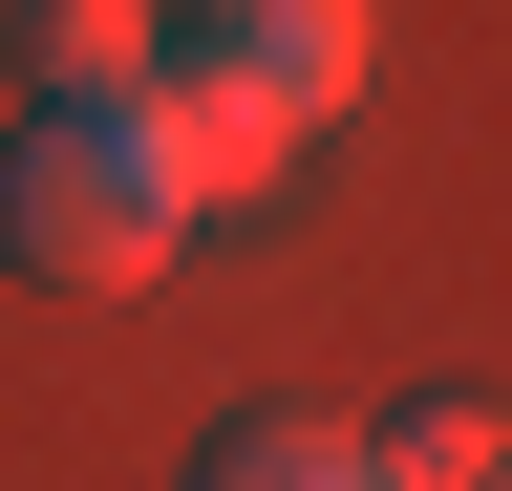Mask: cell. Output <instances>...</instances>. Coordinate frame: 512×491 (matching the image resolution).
Returning a JSON list of instances; mask_svg holds the SVG:
<instances>
[{"instance_id":"2","label":"cell","mask_w":512,"mask_h":491,"mask_svg":"<svg viewBox=\"0 0 512 491\" xmlns=\"http://www.w3.org/2000/svg\"><path fill=\"white\" fill-rule=\"evenodd\" d=\"M150 65H214V86L278 107V129H320V107H363L384 22L363 0H150Z\"/></svg>"},{"instance_id":"5","label":"cell","mask_w":512,"mask_h":491,"mask_svg":"<svg viewBox=\"0 0 512 491\" xmlns=\"http://www.w3.org/2000/svg\"><path fill=\"white\" fill-rule=\"evenodd\" d=\"M192 491H363V427L342 406H235L214 449H192Z\"/></svg>"},{"instance_id":"3","label":"cell","mask_w":512,"mask_h":491,"mask_svg":"<svg viewBox=\"0 0 512 491\" xmlns=\"http://www.w3.org/2000/svg\"><path fill=\"white\" fill-rule=\"evenodd\" d=\"M128 129H150V171H171V214H256V193L299 171V129H278L256 86H214V65H150V86H128Z\"/></svg>"},{"instance_id":"4","label":"cell","mask_w":512,"mask_h":491,"mask_svg":"<svg viewBox=\"0 0 512 491\" xmlns=\"http://www.w3.org/2000/svg\"><path fill=\"white\" fill-rule=\"evenodd\" d=\"M22 86L43 107H128L150 86V0H22Z\"/></svg>"},{"instance_id":"1","label":"cell","mask_w":512,"mask_h":491,"mask_svg":"<svg viewBox=\"0 0 512 491\" xmlns=\"http://www.w3.org/2000/svg\"><path fill=\"white\" fill-rule=\"evenodd\" d=\"M0 257L64 278V299L171 278V257H192V214H171L150 129H128V107H22V129H0Z\"/></svg>"}]
</instances>
